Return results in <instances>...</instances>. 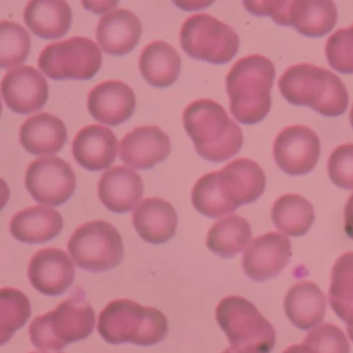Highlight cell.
<instances>
[{"label": "cell", "instance_id": "obj_1", "mask_svg": "<svg viewBox=\"0 0 353 353\" xmlns=\"http://www.w3.org/2000/svg\"><path fill=\"white\" fill-rule=\"evenodd\" d=\"M265 185V174L255 161L236 159L202 175L192 191V203L203 216L218 219L259 199Z\"/></svg>", "mask_w": 353, "mask_h": 353}, {"label": "cell", "instance_id": "obj_11", "mask_svg": "<svg viewBox=\"0 0 353 353\" xmlns=\"http://www.w3.org/2000/svg\"><path fill=\"white\" fill-rule=\"evenodd\" d=\"M100 47L83 37H73L48 45L41 52L38 65L53 80H90L102 67Z\"/></svg>", "mask_w": 353, "mask_h": 353}, {"label": "cell", "instance_id": "obj_8", "mask_svg": "<svg viewBox=\"0 0 353 353\" xmlns=\"http://www.w3.org/2000/svg\"><path fill=\"white\" fill-rule=\"evenodd\" d=\"M252 15L270 17L281 26H292L307 38H320L334 30L338 10L330 0L294 1H243Z\"/></svg>", "mask_w": 353, "mask_h": 353}, {"label": "cell", "instance_id": "obj_25", "mask_svg": "<svg viewBox=\"0 0 353 353\" xmlns=\"http://www.w3.org/2000/svg\"><path fill=\"white\" fill-rule=\"evenodd\" d=\"M284 310L293 325L299 330H309L323 321L325 296L315 283H297L286 293Z\"/></svg>", "mask_w": 353, "mask_h": 353}, {"label": "cell", "instance_id": "obj_33", "mask_svg": "<svg viewBox=\"0 0 353 353\" xmlns=\"http://www.w3.org/2000/svg\"><path fill=\"white\" fill-rule=\"evenodd\" d=\"M328 65L342 74H353V24L340 28L328 38L325 44Z\"/></svg>", "mask_w": 353, "mask_h": 353}, {"label": "cell", "instance_id": "obj_2", "mask_svg": "<svg viewBox=\"0 0 353 353\" xmlns=\"http://www.w3.org/2000/svg\"><path fill=\"white\" fill-rule=\"evenodd\" d=\"M183 123L196 152L208 162H225L243 148L241 128L214 101L201 99L190 103L183 111Z\"/></svg>", "mask_w": 353, "mask_h": 353}, {"label": "cell", "instance_id": "obj_35", "mask_svg": "<svg viewBox=\"0 0 353 353\" xmlns=\"http://www.w3.org/2000/svg\"><path fill=\"white\" fill-rule=\"evenodd\" d=\"M330 181L336 187L353 190V144L347 143L332 150L327 161Z\"/></svg>", "mask_w": 353, "mask_h": 353}, {"label": "cell", "instance_id": "obj_38", "mask_svg": "<svg viewBox=\"0 0 353 353\" xmlns=\"http://www.w3.org/2000/svg\"><path fill=\"white\" fill-rule=\"evenodd\" d=\"M222 353H239L235 349H233L232 347H229V348L225 349Z\"/></svg>", "mask_w": 353, "mask_h": 353}, {"label": "cell", "instance_id": "obj_9", "mask_svg": "<svg viewBox=\"0 0 353 353\" xmlns=\"http://www.w3.org/2000/svg\"><path fill=\"white\" fill-rule=\"evenodd\" d=\"M68 250L78 268L90 272L114 270L125 255L121 233L103 220L80 225L70 237Z\"/></svg>", "mask_w": 353, "mask_h": 353}, {"label": "cell", "instance_id": "obj_7", "mask_svg": "<svg viewBox=\"0 0 353 353\" xmlns=\"http://www.w3.org/2000/svg\"><path fill=\"white\" fill-rule=\"evenodd\" d=\"M216 320L237 352L270 353L274 349V328L245 297L223 299L216 307Z\"/></svg>", "mask_w": 353, "mask_h": 353}, {"label": "cell", "instance_id": "obj_37", "mask_svg": "<svg viewBox=\"0 0 353 353\" xmlns=\"http://www.w3.org/2000/svg\"><path fill=\"white\" fill-rule=\"evenodd\" d=\"M283 353H307V351L303 344H297L288 347Z\"/></svg>", "mask_w": 353, "mask_h": 353}, {"label": "cell", "instance_id": "obj_23", "mask_svg": "<svg viewBox=\"0 0 353 353\" xmlns=\"http://www.w3.org/2000/svg\"><path fill=\"white\" fill-rule=\"evenodd\" d=\"M68 139L65 123L48 112L34 115L20 129V144L34 156H48L63 150Z\"/></svg>", "mask_w": 353, "mask_h": 353}, {"label": "cell", "instance_id": "obj_18", "mask_svg": "<svg viewBox=\"0 0 353 353\" xmlns=\"http://www.w3.org/2000/svg\"><path fill=\"white\" fill-rule=\"evenodd\" d=\"M88 108L97 121L115 127L133 115L136 109L135 92L119 80L101 82L88 94Z\"/></svg>", "mask_w": 353, "mask_h": 353}, {"label": "cell", "instance_id": "obj_14", "mask_svg": "<svg viewBox=\"0 0 353 353\" xmlns=\"http://www.w3.org/2000/svg\"><path fill=\"white\" fill-rule=\"evenodd\" d=\"M292 257L291 243L286 235L268 232L251 241L243 256V270L255 282L276 278Z\"/></svg>", "mask_w": 353, "mask_h": 353}, {"label": "cell", "instance_id": "obj_24", "mask_svg": "<svg viewBox=\"0 0 353 353\" xmlns=\"http://www.w3.org/2000/svg\"><path fill=\"white\" fill-rule=\"evenodd\" d=\"M63 219L54 208L37 205L17 212L10 222V232L23 243H45L61 234Z\"/></svg>", "mask_w": 353, "mask_h": 353}, {"label": "cell", "instance_id": "obj_27", "mask_svg": "<svg viewBox=\"0 0 353 353\" xmlns=\"http://www.w3.org/2000/svg\"><path fill=\"white\" fill-rule=\"evenodd\" d=\"M139 71L150 85L169 88L181 75V59L174 47L164 41H154L142 50Z\"/></svg>", "mask_w": 353, "mask_h": 353}, {"label": "cell", "instance_id": "obj_40", "mask_svg": "<svg viewBox=\"0 0 353 353\" xmlns=\"http://www.w3.org/2000/svg\"><path fill=\"white\" fill-rule=\"evenodd\" d=\"M30 353H42V352H30ZM61 353H63V352H61Z\"/></svg>", "mask_w": 353, "mask_h": 353}, {"label": "cell", "instance_id": "obj_15", "mask_svg": "<svg viewBox=\"0 0 353 353\" xmlns=\"http://www.w3.org/2000/svg\"><path fill=\"white\" fill-rule=\"evenodd\" d=\"M1 94L8 108L17 114H32L44 108L48 101V82L30 65L16 68L1 81Z\"/></svg>", "mask_w": 353, "mask_h": 353}, {"label": "cell", "instance_id": "obj_32", "mask_svg": "<svg viewBox=\"0 0 353 353\" xmlns=\"http://www.w3.org/2000/svg\"><path fill=\"white\" fill-rule=\"evenodd\" d=\"M32 49V39L26 28L13 21L0 23V67L3 69L21 65Z\"/></svg>", "mask_w": 353, "mask_h": 353}, {"label": "cell", "instance_id": "obj_3", "mask_svg": "<svg viewBox=\"0 0 353 353\" xmlns=\"http://www.w3.org/2000/svg\"><path fill=\"white\" fill-rule=\"evenodd\" d=\"M276 78L274 63L254 54L239 59L226 77L230 112L243 125H255L265 119L272 106V88Z\"/></svg>", "mask_w": 353, "mask_h": 353}, {"label": "cell", "instance_id": "obj_29", "mask_svg": "<svg viewBox=\"0 0 353 353\" xmlns=\"http://www.w3.org/2000/svg\"><path fill=\"white\" fill-rule=\"evenodd\" d=\"M274 226L288 236L307 234L315 222V212L311 202L297 194H286L274 201L272 208Z\"/></svg>", "mask_w": 353, "mask_h": 353}, {"label": "cell", "instance_id": "obj_34", "mask_svg": "<svg viewBox=\"0 0 353 353\" xmlns=\"http://www.w3.org/2000/svg\"><path fill=\"white\" fill-rule=\"evenodd\" d=\"M303 344L307 353H350V345L343 330L330 323L311 330Z\"/></svg>", "mask_w": 353, "mask_h": 353}, {"label": "cell", "instance_id": "obj_22", "mask_svg": "<svg viewBox=\"0 0 353 353\" xmlns=\"http://www.w3.org/2000/svg\"><path fill=\"white\" fill-rule=\"evenodd\" d=\"M132 222L138 235L152 245L170 241L179 226L176 210L170 202L160 197L144 199L134 210Z\"/></svg>", "mask_w": 353, "mask_h": 353}, {"label": "cell", "instance_id": "obj_12", "mask_svg": "<svg viewBox=\"0 0 353 353\" xmlns=\"http://www.w3.org/2000/svg\"><path fill=\"white\" fill-rule=\"evenodd\" d=\"M26 187L37 202L59 206L71 199L77 179L71 165L57 157L38 159L28 166Z\"/></svg>", "mask_w": 353, "mask_h": 353}, {"label": "cell", "instance_id": "obj_20", "mask_svg": "<svg viewBox=\"0 0 353 353\" xmlns=\"http://www.w3.org/2000/svg\"><path fill=\"white\" fill-rule=\"evenodd\" d=\"M143 192L141 176L125 166L109 169L99 181V199L115 214H125L133 210L141 201Z\"/></svg>", "mask_w": 353, "mask_h": 353}, {"label": "cell", "instance_id": "obj_31", "mask_svg": "<svg viewBox=\"0 0 353 353\" xmlns=\"http://www.w3.org/2000/svg\"><path fill=\"white\" fill-rule=\"evenodd\" d=\"M32 315L30 299L19 289L3 287L0 299L1 345L11 340L18 330L26 325Z\"/></svg>", "mask_w": 353, "mask_h": 353}, {"label": "cell", "instance_id": "obj_21", "mask_svg": "<svg viewBox=\"0 0 353 353\" xmlns=\"http://www.w3.org/2000/svg\"><path fill=\"white\" fill-rule=\"evenodd\" d=\"M142 23L129 10H117L101 18L97 26L99 46L111 57L129 54L139 43Z\"/></svg>", "mask_w": 353, "mask_h": 353}, {"label": "cell", "instance_id": "obj_39", "mask_svg": "<svg viewBox=\"0 0 353 353\" xmlns=\"http://www.w3.org/2000/svg\"><path fill=\"white\" fill-rule=\"evenodd\" d=\"M349 119H350L351 127H352L353 129V105L352 107H351L350 115H349Z\"/></svg>", "mask_w": 353, "mask_h": 353}, {"label": "cell", "instance_id": "obj_6", "mask_svg": "<svg viewBox=\"0 0 353 353\" xmlns=\"http://www.w3.org/2000/svg\"><path fill=\"white\" fill-rule=\"evenodd\" d=\"M98 332L109 344L132 343L137 346H152L166 338L168 320L156 307L119 299L109 303L101 312Z\"/></svg>", "mask_w": 353, "mask_h": 353}, {"label": "cell", "instance_id": "obj_30", "mask_svg": "<svg viewBox=\"0 0 353 353\" xmlns=\"http://www.w3.org/2000/svg\"><path fill=\"white\" fill-rule=\"evenodd\" d=\"M250 223L239 214L226 216L212 225L206 236V245L222 258H232L251 243Z\"/></svg>", "mask_w": 353, "mask_h": 353}, {"label": "cell", "instance_id": "obj_13", "mask_svg": "<svg viewBox=\"0 0 353 353\" xmlns=\"http://www.w3.org/2000/svg\"><path fill=\"white\" fill-rule=\"evenodd\" d=\"M320 152L319 137L307 125L285 128L278 134L272 146L276 166L292 176L311 172L317 165Z\"/></svg>", "mask_w": 353, "mask_h": 353}, {"label": "cell", "instance_id": "obj_28", "mask_svg": "<svg viewBox=\"0 0 353 353\" xmlns=\"http://www.w3.org/2000/svg\"><path fill=\"white\" fill-rule=\"evenodd\" d=\"M328 303L346 323L347 332L353 342V252L343 254L332 266Z\"/></svg>", "mask_w": 353, "mask_h": 353}, {"label": "cell", "instance_id": "obj_19", "mask_svg": "<svg viewBox=\"0 0 353 353\" xmlns=\"http://www.w3.org/2000/svg\"><path fill=\"white\" fill-rule=\"evenodd\" d=\"M119 142L112 130L100 125H90L78 132L72 143L76 162L86 170L108 169L114 162Z\"/></svg>", "mask_w": 353, "mask_h": 353}, {"label": "cell", "instance_id": "obj_4", "mask_svg": "<svg viewBox=\"0 0 353 353\" xmlns=\"http://www.w3.org/2000/svg\"><path fill=\"white\" fill-rule=\"evenodd\" d=\"M278 86L287 102L310 107L323 117H340L348 108L349 94L342 80L327 69L311 63L288 68Z\"/></svg>", "mask_w": 353, "mask_h": 353}, {"label": "cell", "instance_id": "obj_36", "mask_svg": "<svg viewBox=\"0 0 353 353\" xmlns=\"http://www.w3.org/2000/svg\"><path fill=\"white\" fill-rule=\"evenodd\" d=\"M344 229L349 239L353 241V194H351L345 206Z\"/></svg>", "mask_w": 353, "mask_h": 353}, {"label": "cell", "instance_id": "obj_10", "mask_svg": "<svg viewBox=\"0 0 353 353\" xmlns=\"http://www.w3.org/2000/svg\"><path fill=\"white\" fill-rule=\"evenodd\" d=\"M181 48L192 59L225 65L239 52V36L231 26L208 14L190 16L179 34Z\"/></svg>", "mask_w": 353, "mask_h": 353}, {"label": "cell", "instance_id": "obj_16", "mask_svg": "<svg viewBox=\"0 0 353 353\" xmlns=\"http://www.w3.org/2000/svg\"><path fill=\"white\" fill-rule=\"evenodd\" d=\"M28 280L39 292L48 296L63 294L75 281V265L63 250H39L28 268Z\"/></svg>", "mask_w": 353, "mask_h": 353}, {"label": "cell", "instance_id": "obj_5", "mask_svg": "<svg viewBox=\"0 0 353 353\" xmlns=\"http://www.w3.org/2000/svg\"><path fill=\"white\" fill-rule=\"evenodd\" d=\"M96 312L81 287L54 310L38 316L30 323V342L42 351H59L72 343L85 340L94 332Z\"/></svg>", "mask_w": 353, "mask_h": 353}, {"label": "cell", "instance_id": "obj_17", "mask_svg": "<svg viewBox=\"0 0 353 353\" xmlns=\"http://www.w3.org/2000/svg\"><path fill=\"white\" fill-rule=\"evenodd\" d=\"M121 161L136 169H152L168 158L169 136L157 125H142L130 131L121 141Z\"/></svg>", "mask_w": 353, "mask_h": 353}, {"label": "cell", "instance_id": "obj_26", "mask_svg": "<svg viewBox=\"0 0 353 353\" xmlns=\"http://www.w3.org/2000/svg\"><path fill=\"white\" fill-rule=\"evenodd\" d=\"M72 19L71 7L63 0H34L24 11L28 28L44 40L63 38L71 28Z\"/></svg>", "mask_w": 353, "mask_h": 353}]
</instances>
